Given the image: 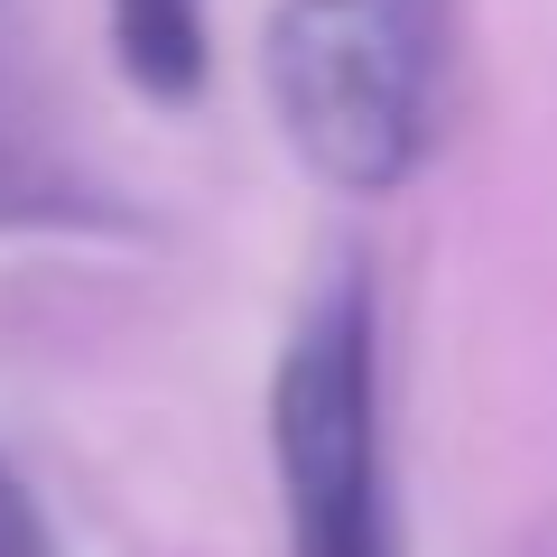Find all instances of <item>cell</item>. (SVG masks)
<instances>
[{"label": "cell", "mask_w": 557, "mask_h": 557, "mask_svg": "<svg viewBox=\"0 0 557 557\" xmlns=\"http://www.w3.org/2000/svg\"><path fill=\"white\" fill-rule=\"evenodd\" d=\"M446 0H288L270 20L278 121L335 186H391L428 139Z\"/></svg>", "instance_id": "6da1fadb"}, {"label": "cell", "mask_w": 557, "mask_h": 557, "mask_svg": "<svg viewBox=\"0 0 557 557\" xmlns=\"http://www.w3.org/2000/svg\"><path fill=\"white\" fill-rule=\"evenodd\" d=\"M0 557H57V548H47V520L28 511V493L10 474H0Z\"/></svg>", "instance_id": "277c9868"}, {"label": "cell", "mask_w": 557, "mask_h": 557, "mask_svg": "<svg viewBox=\"0 0 557 557\" xmlns=\"http://www.w3.org/2000/svg\"><path fill=\"white\" fill-rule=\"evenodd\" d=\"M121 57L149 94H186L205 75V28L196 0H121Z\"/></svg>", "instance_id": "3957f363"}, {"label": "cell", "mask_w": 557, "mask_h": 557, "mask_svg": "<svg viewBox=\"0 0 557 557\" xmlns=\"http://www.w3.org/2000/svg\"><path fill=\"white\" fill-rule=\"evenodd\" d=\"M278 474H288L298 557H391L362 288H335L278 362Z\"/></svg>", "instance_id": "7a4b0ae2"}]
</instances>
